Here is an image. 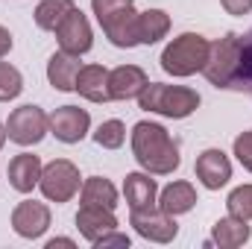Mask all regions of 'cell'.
<instances>
[{"label": "cell", "mask_w": 252, "mask_h": 249, "mask_svg": "<svg viewBox=\"0 0 252 249\" xmlns=\"http://www.w3.org/2000/svg\"><path fill=\"white\" fill-rule=\"evenodd\" d=\"M132 156L141 164V170L153 173V176H170L179 170L182 156H179V144L170 138V132L156 121H138L132 126Z\"/></svg>", "instance_id": "cell-1"}, {"label": "cell", "mask_w": 252, "mask_h": 249, "mask_svg": "<svg viewBox=\"0 0 252 249\" xmlns=\"http://www.w3.org/2000/svg\"><path fill=\"white\" fill-rule=\"evenodd\" d=\"M202 97L188 85H167V82H147V88L138 94V106L144 112L170 118V121H185L199 109Z\"/></svg>", "instance_id": "cell-2"}, {"label": "cell", "mask_w": 252, "mask_h": 249, "mask_svg": "<svg viewBox=\"0 0 252 249\" xmlns=\"http://www.w3.org/2000/svg\"><path fill=\"white\" fill-rule=\"evenodd\" d=\"M208 38L199 35V32H182L176 35L164 50H161V70L176 76V79H185L193 73H202L205 59H208Z\"/></svg>", "instance_id": "cell-3"}, {"label": "cell", "mask_w": 252, "mask_h": 249, "mask_svg": "<svg viewBox=\"0 0 252 249\" xmlns=\"http://www.w3.org/2000/svg\"><path fill=\"white\" fill-rule=\"evenodd\" d=\"M241 50H244V38L238 32H226L223 38L208 44V59H205L202 73L214 88H229L232 85V79L238 73V64H241Z\"/></svg>", "instance_id": "cell-4"}, {"label": "cell", "mask_w": 252, "mask_h": 249, "mask_svg": "<svg viewBox=\"0 0 252 249\" xmlns=\"http://www.w3.org/2000/svg\"><path fill=\"white\" fill-rule=\"evenodd\" d=\"M38 187L44 193L47 202H56V205H64L70 202L79 187H82V176H79V167L67 158H53L50 164H44L41 170V179H38Z\"/></svg>", "instance_id": "cell-5"}, {"label": "cell", "mask_w": 252, "mask_h": 249, "mask_svg": "<svg viewBox=\"0 0 252 249\" xmlns=\"http://www.w3.org/2000/svg\"><path fill=\"white\" fill-rule=\"evenodd\" d=\"M47 132H50V115L41 106H32V103L12 109V115L6 121V135L18 147H35V144L44 141Z\"/></svg>", "instance_id": "cell-6"}, {"label": "cell", "mask_w": 252, "mask_h": 249, "mask_svg": "<svg viewBox=\"0 0 252 249\" xmlns=\"http://www.w3.org/2000/svg\"><path fill=\"white\" fill-rule=\"evenodd\" d=\"M129 226H132L144 241H153V244H173L176 235H179L176 217L167 214V211H161L158 205L135 208L132 217H129Z\"/></svg>", "instance_id": "cell-7"}, {"label": "cell", "mask_w": 252, "mask_h": 249, "mask_svg": "<svg viewBox=\"0 0 252 249\" xmlns=\"http://www.w3.org/2000/svg\"><path fill=\"white\" fill-rule=\"evenodd\" d=\"M50 220H53V214H50L47 202H38V199H24L12 208V229L24 241H38L50 229Z\"/></svg>", "instance_id": "cell-8"}, {"label": "cell", "mask_w": 252, "mask_h": 249, "mask_svg": "<svg viewBox=\"0 0 252 249\" xmlns=\"http://www.w3.org/2000/svg\"><path fill=\"white\" fill-rule=\"evenodd\" d=\"M56 41H59V50L73 53V56H85L94 47V30L79 9H73L56 27Z\"/></svg>", "instance_id": "cell-9"}, {"label": "cell", "mask_w": 252, "mask_h": 249, "mask_svg": "<svg viewBox=\"0 0 252 249\" xmlns=\"http://www.w3.org/2000/svg\"><path fill=\"white\" fill-rule=\"evenodd\" d=\"M91 132V115L79 106H59L50 115V135L62 144H79Z\"/></svg>", "instance_id": "cell-10"}, {"label": "cell", "mask_w": 252, "mask_h": 249, "mask_svg": "<svg viewBox=\"0 0 252 249\" xmlns=\"http://www.w3.org/2000/svg\"><path fill=\"white\" fill-rule=\"evenodd\" d=\"M193 173H196V179H199L202 187L220 190V187L229 185V179H232V161H229V156H226L223 150L208 147V150H202V153L196 156Z\"/></svg>", "instance_id": "cell-11"}, {"label": "cell", "mask_w": 252, "mask_h": 249, "mask_svg": "<svg viewBox=\"0 0 252 249\" xmlns=\"http://www.w3.org/2000/svg\"><path fill=\"white\" fill-rule=\"evenodd\" d=\"M76 229H79V235L88 244H97L103 235H109V232L118 229V217H115L112 208H103V205H79V211H76Z\"/></svg>", "instance_id": "cell-12"}, {"label": "cell", "mask_w": 252, "mask_h": 249, "mask_svg": "<svg viewBox=\"0 0 252 249\" xmlns=\"http://www.w3.org/2000/svg\"><path fill=\"white\" fill-rule=\"evenodd\" d=\"M147 82H150V76L138 64H118L115 70H109L112 100H138V94L147 88Z\"/></svg>", "instance_id": "cell-13"}, {"label": "cell", "mask_w": 252, "mask_h": 249, "mask_svg": "<svg viewBox=\"0 0 252 249\" xmlns=\"http://www.w3.org/2000/svg\"><path fill=\"white\" fill-rule=\"evenodd\" d=\"M103 27V32H106V38L115 44V47H121V50H132V47H138L141 41H138V12H135V6H129L124 12H118V15H112L106 24H100Z\"/></svg>", "instance_id": "cell-14"}, {"label": "cell", "mask_w": 252, "mask_h": 249, "mask_svg": "<svg viewBox=\"0 0 252 249\" xmlns=\"http://www.w3.org/2000/svg\"><path fill=\"white\" fill-rule=\"evenodd\" d=\"M76 94L88 103H112L109 91V70L103 64H82L76 76Z\"/></svg>", "instance_id": "cell-15"}, {"label": "cell", "mask_w": 252, "mask_h": 249, "mask_svg": "<svg viewBox=\"0 0 252 249\" xmlns=\"http://www.w3.org/2000/svg\"><path fill=\"white\" fill-rule=\"evenodd\" d=\"M41 158L32 156V153H18L12 161H9V185L15 187L18 193H32V187H38V179H41Z\"/></svg>", "instance_id": "cell-16"}, {"label": "cell", "mask_w": 252, "mask_h": 249, "mask_svg": "<svg viewBox=\"0 0 252 249\" xmlns=\"http://www.w3.org/2000/svg\"><path fill=\"white\" fill-rule=\"evenodd\" d=\"M124 199L132 211H135V208H150V205H156V202H158V185H156L153 173H147V170L126 173Z\"/></svg>", "instance_id": "cell-17"}, {"label": "cell", "mask_w": 252, "mask_h": 249, "mask_svg": "<svg viewBox=\"0 0 252 249\" xmlns=\"http://www.w3.org/2000/svg\"><path fill=\"white\" fill-rule=\"evenodd\" d=\"M79 56H73V53H53L50 59H47V82L56 88V91H76V76H79Z\"/></svg>", "instance_id": "cell-18"}, {"label": "cell", "mask_w": 252, "mask_h": 249, "mask_svg": "<svg viewBox=\"0 0 252 249\" xmlns=\"http://www.w3.org/2000/svg\"><path fill=\"white\" fill-rule=\"evenodd\" d=\"M250 238H252L250 220H241L235 214H226V217H220L211 226V244H217L220 249H238L244 247Z\"/></svg>", "instance_id": "cell-19"}, {"label": "cell", "mask_w": 252, "mask_h": 249, "mask_svg": "<svg viewBox=\"0 0 252 249\" xmlns=\"http://www.w3.org/2000/svg\"><path fill=\"white\" fill-rule=\"evenodd\" d=\"M196 202H199V199H196V187L190 185V182H185V179H176V182H170L167 187L158 190V202H156V205H158L161 211L179 217V214H188Z\"/></svg>", "instance_id": "cell-20"}, {"label": "cell", "mask_w": 252, "mask_h": 249, "mask_svg": "<svg viewBox=\"0 0 252 249\" xmlns=\"http://www.w3.org/2000/svg\"><path fill=\"white\" fill-rule=\"evenodd\" d=\"M118 187L112 185L106 176H88L82 179V187H79V202L82 205H103V208H118Z\"/></svg>", "instance_id": "cell-21"}, {"label": "cell", "mask_w": 252, "mask_h": 249, "mask_svg": "<svg viewBox=\"0 0 252 249\" xmlns=\"http://www.w3.org/2000/svg\"><path fill=\"white\" fill-rule=\"evenodd\" d=\"M170 32V15L164 9H147L138 12V41L141 44H158Z\"/></svg>", "instance_id": "cell-22"}, {"label": "cell", "mask_w": 252, "mask_h": 249, "mask_svg": "<svg viewBox=\"0 0 252 249\" xmlns=\"http://www.w3.org/2000/svg\"><path fill=\"white\" fill-rule=\"evenodd\" d=\"M73 9H76L73 0H41L35 6V15H32L35 18V27L44 30V32H56V27L62 24Z\"/></svg>", "instance_id": "cell-23"}, {"label": "cell", "mask_w": 252, "mask_h": 249, "mask_svg": "<svg viewBox=\"0 0 252 249\" xmlns=\"http://www.w3.org/2000/svg\"><path fill=\"white\" fill-rule=\"evenodd\" d=\"M94 141L103 147V150H121L126 141V126L124 121L112 118V121H103V124L94 129Z\"/></svg>", "instance_id": "cell-24"}, {"label": "cell", "mask_w": 252, "mask_h": 249, "mask_svg": "<svg viewBox=\"0 0 252 249\" xmlns=\"http://www.w3.org/2000/svg\"><path fill=\"white\" fill-rule=\"evenodd\" d=\"M229 88H238V91H247L252 97V32L244 35V50H241V64H238V73L232 79Z\"/></svg>", "instance_id": "cell-25"}, {"label": "cell", "mask_w": 252, "mask_h": 249, "mask_svg": "<svg viewBox=\"0 0 252 249\" xmlns=\"http://www.w3.org/2000/svg\"><path fill=\"white\" fill-rule=\"evenodd\" d=\"M24 91V76L15 64L0 62V103H9L15 97H21Z\"/></svg>", "instance_id": "cell-26"}, {"label": "cell", "mask_w": 252, "mask_h": 249, "mask_svg": "<svg viewBox=\"0 0 252 249\" xmlns=\"http://www.w3.org/2000/svg\"><path fill=\"white\" fill-rule=\"evenodd\" d=\"M226 208L229 214L241 217V220H252V185H238L229 196H226Z\"/></svg>", "instance_id": "cell-27"}, {"label": "cell", "mask_w": 252, "mask_h": 249, "mask_svg": "<svg viewBox=\"0 0 252 249\" xmlns=\"http://www.w3.org/2000/svg\"><path fill=\"white\" fill-rule=\"evenodd\" d=\"M129 6H135V0H91V12H94L97 24H106L112 15L124 12Z\"/></svg>", "instance_id": "cell-28"}, {"label": "cell", "mask_w": 252, "mask_h": 249, "mask_svg": "<svg viewBox=\"0 0 252 249\" xmlns=\"http://www.w3.org/2000/svg\"><path fill=\"white\" fill-rule=\"evenodd\" d=\"M232 153H235V158L244 164V170H250V173H252V129L241 132V135L235 138Z\"/></svg>", "instance_id": "cell-29"}, {"label": "cell", "mask_w": 252, "mask_h": 249, "mask_svg": "<svg viewBox=\"0 0 252 249\" xmlns=\"http://www.w3.org/2000/svg\"><path fill=\"white\" fill-rule=\"evenodd\" d=\"M129 244H132V241H129V235H124V232H118V229H115V232L103 235L94 247H97V249H106V247H129Z\"/></svg>", "instance_id": "cell-30"}, {"label": "cell", "mask_w": 252, "mask_h": 249, "mask_svg": "<svg viewBox=\"0 0 252 249\" xmlns=\"http://www.w3.org/2000/svg\"><path fill=\"white\" fill-rule=\"evenodd\" d=\"M220 3H223V9H226L229 15H235V18L252 12V0H220Z\"/></svg>", "instance_id": "cell-31"}, {"label": "cell", "mask_w": 252, "mask_h": 249, "mask_svg": "<svg viewBox=\"0 0 252 249\" xmlns=\"http://www.w3.org/2000/svg\"><path fill=\"white\" fill-rule=\"evenodd\" d=\"M12 44H15V41H12V32L0 24V59H6V56L12 53Z\"/></svg>", "instance_id": "cell-32"}, {"label": "cell", "mask_w": 252, "mask_h": 249, "mask_svg": "<svg viewBox=\"0 0 252 249\" xmlns=\"http://www.w3.org/2000/svg\"><path fill=\"white\" fill-rule=\"evenodd\" d=\"M56 247H76L70 238H53V241H47V249H56Z\"/></svg>", "instance_id": "cell-33"}, {"label": "cell", "mask_w": 252, "mask_h": 249, "mask_svg": "<svg viewBox=\"0 0 252 249\" xmlns=\"http://www.w3.org/2000/svg\"><path fill=\"white\" fill-rule=\"evenodd\" d=\"M6 138H9V135H6V124H0V150H3V144H6Z\"/></svg>", "instance_id": "cell-34"}]
</instances>
